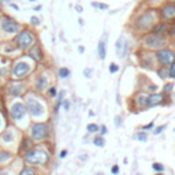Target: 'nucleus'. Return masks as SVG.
Segmentation results:
<instances>
[{
  "label": "nucleus",
  "instance_id": "f257e3e1",
  "mask_svg": "<svg viewBox=\"0 0 175 175\" xmlns=\"http://www.w3.org/2000/svg\"><path fill=\"white\" fill-rule=\"evenodd\" d=\"M25 162L27 164H44L48 162V153L44 149H31L26 153Z\"/></svg>",
  "mask_w": 175,
  "mask_h": 175
},
{
  "label": "nucleus",
  "instance_id": "f03ea898",
  "mask_svg": "<svg viewBox=\"0 0 175 175\" xmlns=\"http://www.w3.org/2000/svg\"><path fill=\"white\" fill-rule=\"evenodd\" d=\"M26 108H27V111L30 112V115L36 116V118H40V116H43L44 115L43 104H41L38 100L33 99V97H30V99L26 100Z\"/></svg>",
  "mask_w": 175,
  "mask_h": 175
},
{
  "label": "nucleus",
  "instance_id": "7ed1b4c3",
  "mask_svg": "<svg viewBox=\"0 0 175 175\" xmlns=\"http://www.w3.org/2000/svg\"><path fill=\"white\" fill-rule=\"evenodd\" d=\"M31 137L34 141H43L48 137V126L45 123H34L31 127Z\"/></svg>",
  "mask_w": 175,
  "mask_h": 175
},
{
  "label": "nucleus",
  "instance_id": "20e7f679",
  "mask_svg": "<svg viewBox=\"0 0 175 175\" xmlns=\"http://www.w3.org/2000/svg\"><path fill=\"white\" fill-rule=\"evenodd\" d=\"M15 41H17V44H18L21 48L26 49V48H30L31 45H33V43H34V37H33V34H31L30 31L23 30L17 36Z\"/></svg>",
  "mask_w": 175,
  "mask_h": 175
},
{
  "label": "nucleus",
  "instance_id": "39448f33",
  "mask_svg": "<svg viewBox=\"0 0 175 175\" xmlns=\"http://www.w3.org/2000/svg\"><path fill=\"white\" fill-rule=\"evenodd\" d=\"M145 44L148 47H150V48H160L163 45H166V38L162 34L152 33V34H148L145 37Z\"/></svg>",
  "mask_w": 175,
  "mask_h": 175
},
{
  "label": "nucleus",
  "instance_id": "423d86ee",
  "mask_svg": "<svg viewBox=\"0 0 175 175\" xmlns=\"http://www.w3.org/2000/svg\"><path fill=\"white\" fill-rule=\"evenodd\" d=\"M153 22H155V14L149 11V13L142 14L137 19V27L138 29H148V27L153 25Z\"/></svg>",
  "mask_w": 175,
  "mask_h": 175
},
{
  "label": "nucleus",
  "instance_id": "0eeeda50",
  "mask_svg": "<svg viewBox=\"0 0 175 175\" xmlns=\"http://www.w3.org/2000/svg\"><path fill=\"white\" fill-rule=\"evenodd\" d=\"M156 57L157 60L160 63H163V64H171L175 60L174 52L170 49H159L156 53Z\"/></svg>",
  "mask_w": 175,
  "mask_h": 175
},
{
  "label": "nucleus",
  "instance_id": "6e6552de",
  "mask_svg": "<svg viewBox=\"0 0 175 175\" xmlns=\"http://www.w3.org/2000/svg\"><path fill=\"white\" fill-rule=\"evenodd\" d=\"M30 71V66L26 62H19L14 66L13 69V77L14 78H23L27 73Z\"/></svg>",
  "mask_w": 175,
  "mask_h": 175
},
{
  "label": "nucleus",
  "instance_id": "1a4fd4ad",
  "mask_svg": "<svg viewBox=\"0 0 175 175\" xmlns=\"http://www.w3.org/2000/svg\"><path fill=\"white\" fill-rule=\"evenodd\" d=\"M1 29L6 31V33H10V34H14L17 33L19 29V25L10 18H3L1 19Z\"/></svg>",
  "mask_w": 175,
  "mask_h": 175
},
{
  "label": "nucleus",
  "instance_id": "9d476101",
  "mask_svg": "<svg viewBox=\"0 0 175 175\" xmlns=\"http://www.w3.org/2000/svg\"><path fill=\"white\" fill-rule=\"evenodd\" d=\"M26 114V107L22 104V103H15L13 107H11V116H13L14 120H19L25 116Z\"/></svg>",
  "mask_w": 175,
  "mask_h": 175
},
{
  "label": "nucleus",
  "instance_id": "9b49d317",
  "mask_svg": "<svg viewBox=\"0 0 175 175\" xmlns=\"http://www.w3.org/2000/svg\"><path fill=\"white\" fill-rule=\"evenodd\" d=\"M115 48H116V53H118V56L122 59V57H125V55L127 53V51H129V45H127V41H126L125 37H119L116 44H115Z\"/></svg>",
  "mask_w": 175,
  "mask_h": 175
},
{
  "label": "nucleus",
  "instance_id": "f8f14e48",
  "mask_svg": "<svg viewBox=\"0 0 175 175\" xmlns=\"http://www.w3.org/2000/svg\"><path fill=\"white\" fill-rule=\"evenodd\" d=\"M163 101V94H159V93H153L150 94L149 97H146V104L145 107H148V108H152V107L157 106V104H160Z\"/></svg>",
  "mask_w": 175,
  "mask_h": 175
},
{
  "label": "nucleus",
  "instance_id": "ddd939ff",
  "mask_svg": "<svg viewBox=\"0 0 175 175\" xmlns=\"http://www.w3.org/2000/svg\"><path fill=\"white\" fill-rule=\"evenodd\" d=\"M163 17L166 19L175 18V4L174 3H168L167 6L163 8Z\"/></svg>",
  "mask_w": 175,
  "mask_h": 175
},
{
  "label": "nucleus",
  "instance_id": "4468645a",
  "mask_svg": "<svg viewBox=\"0 0 175 175\" xmlns=\"http://www.w3.org/2000/svg\"><path fill=\"white\" fill-rule=\"evenodd\" d=\"M48 86V81H47V77H44V75H40L37 78V81H36V89L37 90H44L45 88Z\"/></svg>",
  "mask_w": 175,
  "mask_h": 175
},
{
  "label": "nucleus",
  "instance_id": "2eb2a0df",
  "mask_svg": "<svg viewBox=\"0 0 175 175\" xmlns=\"http://www.w3.org/2000/svg\"><path fill=\"white\" fill-rule=\"evenodd\" d=\"M170 30V26L167 23H159V25L155 26V29H153V33H156V34H162L164 36L167 31Z\"/></svg>",
  "mask_w": 175,
  "mask_h": 175
},
{
  "label": "nucleus",
  "instance_id": "dca6fc26",
  "mask_svg": "<svg viewBox=\"0 0 175 175\" xmlns=\"http://www.w3.org/2000/svg\"><path fill=\"white\" fill-rule=\"evenodd\" d=\"M30 56L34 59V60H41L43 59V55H41V51L38 48V45H34L30 49Z\"/></svg>",
  "mask_w": 175,
  "mask_h": 175
},
{
  "label": "nucleus",
  "instance_id": "f3484780",
  "mask_svg": "<svg viewBox=\"0 0 175 175\" xmlns=\"http://www.w3.org/2000/svg\"><path fill=\"white\" fill-rule=\"evenodd\" d=\"M106 55H107L106 41H104V40H100V43H99V57L103 60V59H106Z\"/></svg>",
  "mask_w": 175,
  "mask_h": 175
},
{
  "label": "nucleus",
  "instance_id": "a211bd4d",
  "mask_svg": "<svg viewBox=\"0 0 175 175\" xmlns=\"http://www.w3.org/2000/svg\"><path fill=\"white\" fill-rule=\"evenodd\" d=\"M22 90H23V86L22 85H17V86H10L8 88V92L14 96H19V94L22 93Z\"/></svg>",
  "mask_w": 175,
  "mask_h": 175
},
{
  "label": "nucleus",
  "instance_id": "6ab92c4d",
  "mask_svg": "<svg viewBox=\"0 0 175 175\" xmlns=\"http://www.w3.org/2000/svg\"><path fill=\"white\" fill-rule=\"evenodd\" d=\"M31 148V142L29 140H23V142H22V146H21V152L22 153H27Z\"/></svg>",
  "mask_w": 175,
  "mask_h": 175
},
{
  "label": "nucleus",
  "instance_id": "aec40b11",
  "mask_svg": "<svg viewBox=\"0 0 175 175\" xmlns=\"http://www.w3.org/2000/svg\"><path fill=\"white\" fill-rule=\"evenodd\" d=\"M134 138H136V140H138V141H142V142H145V141L148 140V134H146L145 131H140V133H136V134H134Z\"/></svg>",
  "mask_w": 175,
  "mask_h": 175
},
{
  "label": "nucleus",
  "instance_id": "412c9836",
  "mask_svg": "<svg viewBox=\"0 0 175 175\" xmlns=\"http://www.w3.org/2000/svg\"><path fill=\"white\" fill-rule=\"evenodd\" d=\"M1 138H3L4 142H11V141L14 140V134L11 133V131H4L3 136H1Z\"/></svg>",
  "mask_w": 175,
  "mask_h": 175
},
{
  "label": "nucleus",
  "instance_id": "4be33fe9",
  "mask_svg": "<svg viewBox=\"0 0 175 175\" xmlns=\"http://www.w3.org/2000/svg\"><path fill=\"white\" fill-rule=\"evenodd\" d=\"M19 175H36V171H34V168H31V167H25V168L19 172Z\"/></svg>",
  "mask_w": 175,
  "mask_h": 175
},
{
  "label": "nucleus",
  "instance_id": "5701e85b",
  "mask_svg": "<svg viewBox=\"0 0 175 175\" xmlns=\"http://www.w3.org/2000/svg\"><path fill=\"white\" fill-rule=\"evenodd\" d=\"M93 144L96 145V146L101 148V146H104V145H106V141H104V138L103 137H96L93 140Z\"/></svg>",
  "mask_w": 175,
  "mask_h": 175
},
{
  "label": "nucleus",
  "instance_id": "b1692460",
  "mask_svg": "<svg viewBox=\"0 0 175 175\" xmlns=\"http://www.w3.org/2000/svg\"><path fill=\"white\" fill-rule=\"evenodd\" d=\"M70 75V70L67 67H62V69L59 70V77L60 78H67Z\"/></svg>",
  "mask_w": 175,
  "mask_h": 175
},
{
  "label": "nucleus",
  "instance_id": "393cba45",
  "mask_svg": "<svg viewBox=\"0 0 175 175\" xmlns=\"http://www.w3.org/2000/svg\"><path fill=\"white\" fill-rule=\"evenodd\" d=\"M11 159V153L10 152H0V162H7Z\"/></svg>",
  "mask_w": 175,
  "mask_h": 175
},
{
  "label": "nucleus",
  "instance_id": "a878e982",
  "mask_svg": "<svg viewBox=\"0 0 175 175\" xmlns=\"http://www.w3.org/2000/svg\"><path fill=\"white\" fill-rule=\"evenodd\" d=\"M168 77H170V78H175V60L171 63V66H170V69H168Z\"/></svg>",
  "mask_w": 175,
  "mask_h": 175
},
{
  "label": "nucleus",
  "instance_id": "bb28decb",
  "mask_svg": "<svg viewBox=\"0 0 175 175\" xmlns=\"http://www.w3.org/2000/svg\"><path fill=\"white\" fill-rule=\"evenodd\" d=\"M86 129H88L89 133H96V131H99V126L94 125V123H89Z\"/></svg>",
  "mask_w": 175,
  "mask_h": 175
},
{
  "label": "nucleus",
  "instance_id": "cd10ccee",
  "mask_svg": "<svg viewBox=\"0 0 175 175\" xmlns=\"http://www.w3.org/2000/svg\"><path fill=\"white\" fill-rule=\"evenodd\" d=\"M153 170L155 171H159V172H163V170H164V167H163V164H160V163H153Z\"/></svg>",
  "mask_w": 175,
  "mask_h": 175
},
{
  "label": "nucleus",
  "instance_id": "c85d7f7f",
  "mask_svg": "<svg viewBox=\"0 0 175 175\" xmlns=\"http://www.w3.org/2000/svg\"><path fill=\"white\" fill-rule=\"evenodd\" d=\"M119 70V66L118 64H115V63H111V64H110V73H116V71H118Z\"/></svg>",
  "mask_w": 175,
  "mask_h": 175
},
{
  "label": "nucleus",
  "instance_id": "c756f323",
  "mask_svg": "<svg viewBox=\"0 0 175 175\" xmlns=\"http://www.w3.org/2000/svg\"><path fill=\"white\" fill-rule=\"evenodd\" d=\"M92 7H97V8H101V10H107L108 8L107 4H100V3H92Z\"/></svg>",
  "mask_w": 175,
  "mask_h": 175
},
{
  "label": "nucleus",
  "instance_id": "7c9ffc66",
  "mask_svg": "<svg viewBox=\"0 0 175 175\" xmlns=\"http://www.w3.org/2000/svg\"><path fill=\"white\" fill-rule=\"evenodd\" d=\"M166 127H167V125H162V126H159V127H157L156 130L153 131V133H155V134H160V133H163V130H164V129H166Z\"/></svg>",
  "mask_w": 175,
  "mask_h": 175
},
{
  "label": "nucleus",
  "instance_id": "2f4dec72",
  "mask_svg": "<svg viewBox=\"0 0 175 175\" xmlns=\"http://www.w3.org/2000/svg\"><path fill=\"white\" fill-rule=\"evenodd\" d=\"M159 74L162 75V78H167V77H168V70H167V69H162L160 71H159Z\"/></svg>",
  "mask_w": 175,
  "mask_h": 175
},
{
  "label": "nucleus",
  "instance_id": "473e14b6",
  "mask_svg": "<svg viewBox=\"0 0 175 175\" xmlns=\"http://www.w3.org/2000/svg\"><path fill=\"white\" fill-rule=\"evenodd\" d=\"M115 125L118 126V127L122 126V118L120 116H115Z\"/></svg>",
  "mask_w": 175,
  "mask_h": 175
},
{
  "label": "nucleus",
  "instance_id": "72a5a7b5",
  "mask_svg": "<svg viewBox=\"0 0 175 175\" xmlns=\"http://www.w3.org/2000/svg\"><path fill=\"white\" fill-rule=\"evenodd\" d=\"M138 104L140 106H145L146 104V97H140L138 99Z\"/></svg>",
  "mask_w": 175,
  "mask_h": 175
},
{
  "label": "nucleus",
  "instance_id": "f704fd0d",
  "mask_svg": "<svg viewBox=\"0 0 175 175\" xmlns=\"http://www.w3.org/2000/svg\"><path fill=\"white\" fill-rule=\"evenodd\" d=\"M111 172H112L114 175H116L119 172V167L118 166H112V167H111Z\"/></svg>",
  "mask_w": 175,
  "mask_h": 175
},
{
  "label": "nucleus",
  "instance_id": "c9c22d12",
  "mask_svg": "<svg viewBox=\"0 0 175 175\" xmlns=\"http://www.w3.org/2000/svg\"><path fill=\"white\" fill-rule=\"evenodd\" d=\"M171 89H172V83H170V85H166V86H164V93H167V92H171Z\"/></svg>",
  "mask_w": 175,
  "mask_h": 175
},
{
  "label": "nucleus",
  "instance_id": "e433bc0d",
  "mask_svg": "<svg viewBox=\"0 0 175 175\" xmlns=\"http://www.w3.org/2000/svg\"><path fill=\"white\" fill-rule=\"evenodd\" d=\"M31 23H33V25H38V23H40V21H38L37 17H31Z\"/></svg>",
  "mask_w": 175,
  "mask_h": 175
},
{
  "label": "nucleus",
  "instance_id": "4c0bfd02",
  "mask_svg": "<svg viewBox=\"0 0 175 175\" xmlns=\"http://www.w3.org/2000/svg\"><path fill=\"white\" fill-rule=\"evenodd\" d=\"M170 31H171V34H174V36H175V22L170 26Z\"/></svg>",
  "mask_w": 175,
  "mask_h": 175
},
{
  "label": "nucleus",
  "instance_id": "58836bf2",
  "mask_svg": "<svg viewBox=\"0 0 175 175\" xmlns=\"http://www.w3.org/2000/svg\"><path fill=\"white\" fill-rule=\"evenodd\" d=\"M152 127H153V122H152V123H149V125L142 126V129H144V130H148V129H152Z\"/></svg>",
  "mask_w": 175,
  "mask_h": 175
},
{
  "label": "nucleus",
  "instance_id": "ea45409f",
  "mask_svg": "<svg viewBox=\"0 0 175 175\" xmlns=\"http://www.w3.org/2000/svg\"><path fill=\"white\" fill-rule=\"evenodd\" d=\"M100 133H101V134H106V133H107V127H106V126H101V127H100Z\"/></svg>",
  "mask_w": 175,
  "mask_h": 175
},
{
  "label": "nucleus",
  "instance_id": "a19ab883",
  "mask_svg": "<svg viewBox=\"0 0 175 175\" xmlns=\"http://www.w3.org/2000/svg\"><path fill=\"white\" fill-rule=\"evenodd\" d=\"M59 156H60V157H66V156H67V150H62Z\"/></svg>",
  "mask_w": 175,
  "mask_h": 175
},
{
  "label": "nucleus",
  "instance_id": "79ce46f5",
  "mask_svg": "<svg viewBox=\"0 0 175 175\" xmlns=\"http://www.w3.org/2000/svg\"><path fill=\"white\" fill-rule=\"evenodd\" d=\"M63 106H64V110H69V101H64V103H63Z\"/></svg>",
  "mask_w": 175,
  "mask_h": 175
},
{
  "label": "nucleus",
  "instance_id": "37998d69",
  "mask_svg": "<svg viewBox=\"0 0 175 175\" xmlns=\"http://www.w3.org/2000/svg\"><path fill=\"white\" fill-rule=\"evenodd\" d=\"M85 75H86L88 78H89V75H90V70H89V69H86V70H85Z\"/></svg>",
  "mask_w": 175,
  "mask_h": 175
},
{
  "label": "nucleus",
  "instance_id": "c03bdc74",
  "mask_svg": "<svg viewBox=\"0 0 175 175\" xmlns=\"http://www.w3.org/2000/svg\"><path fill=\"white\" fill-rule=\"evenodd\" d=\"M49 93H51V96H55V93H56V90H55V89H51V90H49Z\"/></svg>",
  "mask_w": 175,
  "mask_h": 175
},
{
  "label": "nucleus",
  "instance_id": "a18cd8bd",
  "mask_svg": "<svg viewBox=\"0 0 175 175\" xmlns=\"http://www.w3.org/2000/svg\"><path fill=\"white\" fill-rule=\"evenodd\" d=\"M78 51H79V52H83V51H85V48H83V47H78Z\"/></svg>",
  "mask_w": 175,
  "mask_h": 175
},
{
  "label": "nucleus",
  "instance_id": "49530a36",
  "mask_svg": "<svg viewBox=\"0 0 175 175\" xmlns=\"http://www.w3.org/2000/svg\"><path fill=\"white\" fill-rule=\"evenodd\" d=\"M0 175H8L7 172H0Z\"/></svg>",
  "mask_w": 175,
  "mask_h": 175
},
{
  "label": "nucleus",
  "instance_id": "de8ad7c7",
  "mask_svg": "<svg viewBox=\"0 0 175 175\" xmlns=\"http://www.w3.org/2000/svg\"><path fill=\"white\" fill-rule=\"evenodd\" d=\"M30 1H36V0H30Z\"/></svg>",
  "mask_w": 175,
  "mask_h": 175
},
{
  "label": "nucleus",
  "instance_id": "09e8293b",
  "mask_svg": "<svg viewBox=\"0 0 175 175\" xmlns=\"http://www.w3.org/2000/svg\"><path fill=\"white\" fill-rule=\"evenodd\" d=\"M156 175H162V174H156Z\"/></svg>",
  "mask_w": 175,
  "mask_h": 175
},
{
  "label": "nucleus",
  "instance_id": "8fccbe9b",
  "mask_svg": "<svg viewBox=\"0 0 175 175\" xmlns=\"http://www.w3.org/2000/svg\"><path fill=\"white\" fill-rule=\"evenodd\" d=\"M136 175H141V174H136Z\"/></svg>",
  "mask_w": 175,
  "mask_h": 175
},
{
  "label": "nucleus",
  "instance_id": "3c124183",
  "mask_svg": "<svg viewBox=\"0 0 175 175\" xmlns=\"http://www.w3.org/2000/svg\"><path fill=\"white\" fill-rule=\"evenodd\" d=\"M0 125H1V122H0Z\"/></svg>",
  "mask_w": 175,
  "mask_h": 175
},
{
  "label": "nucleus",
  "instance_id": "603ef678",
  "mask_svg": "<svg viewBox=\"0 0 175 175\" xmlns=\"http://www.w3.org/2000/svg\"><path fill=\"white\" fill-rule=\"evenodd\" d=\"M174 131H175V129H174Z\"/></svg>",
  "mask_w": 175,
  "mask_h": 175
}]
</instances>
